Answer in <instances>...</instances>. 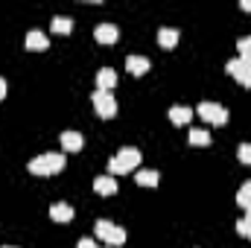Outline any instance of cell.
<instances>
[{"instance_id":"obj_1","label":"cell","mask_w":251,"mask_h":248,"mask_svg":"<svg viewBox=\"0 0 251 248\" xmlns=\"http://www.w3.org/2000/svg\"><path fill=\"white\" fill-rule=\"evenodd\" d=\"M64 155L59 152H44V155H35L32 161H29V173L32 175H59L64 170Z\"/></svg>"},{"instance_id":"obj_2","label":"cell","mask_w":251,"mask_h":248,"mask_svg":"<svg viewBox=\"0 0 251 248\" xmlns=\"http://www.w3.org/2000/svg\"><path fill=\"white\" fill-rule=\"evenodd\" d=\"M137 164H140V149L126 146L108 161V170L111 175H126V173H137Z\"/></svg>"},{"instance_id":"obj_3","label":"cell","mask_w":251,"mask_h":248,"mask_svg":"<svg viewBox=\"0 0 251 248\" xmlns=\"http://www.w3.org/2000/svg\"><path fill=\"white\" fill-rule=\"evenodd\" d=\"M94 234H97L102 243H108V246H123L126 243V228L108 222V219H100V222L94 225Z\"/></svg>"},{"instance_id":"obj_4","label":"cell","mask_w":251,"mask_h":248,"mask_svg":"<svg viewBox=\"0 0 251 248\" xmlns=\"http://www.w3.org/2000/svg\"><path fill=\"white\" fill-rule=\"evenodd\" d=\"M91 102H94V111H97L102 120H111V117L117 114V99H114V94H108V91L91 94Z\"/></svg>"},{"instance_id":"obj_5","label":"cell","mask_w":251,"mask_h":248,"mask_svg":"<svg viewBox=\"0 0 251 248\" xmlns=\"http://www.w3.org/2000/svg\"><path fill=\"white\" fill-rule=\"evenodd\" d=\"M199 117L207 120L210 125H225L228 123V108L219 105V102H201L199 105Z\"/></svg>"},{"instance_id":"obj_6","label":"cell","mask_w":251,"mask_h":248,"mask_svg":"<svg viewBox=\"0 0 251 248\" xmlns=\"http://www.w3.org/2000/svg\"><path fill=\"white\" fill-rule=\"evenodd\" d=\"M225 70H228L243 88H251V67L249 64H243V59H231V62L225 64Z\"/></svg>"},{"instance_id":"obj_7","label":"cell","mask_w":251,"mask_h":248,"mask_svg":"<svg viewBox=\"0 0 251 248\" xmlns=\"http://www.w3.org/2000/svg\"><path fill=\"white\" fill-rule=\"evenodd\" d=\"M94 38H97L100 44H114V41L120 38V29H117L114 24H97V29H94Z\"/></svg>"},{"instance_id":"obj_8","label":"cell","mask_w":251,"mask_h":248,"mask_svg":"<svg viewBox=\"0 0 251 248\" xmlns=\"http://www.w3.org/2000/svg\"><path fill=\"white\" fill-rule=\"evenodd\" d=\"M114 85H117V73H114L111 67L97 70V91H111Z\"/></svg>"},{"instance_id":"obj_9","label":"cell","mask_w":251,"mask_h":248,"mask_svg":"<svg viewBox=\"0 0 251 248\" xmlns=\"http://www.w3.org/2000/svg\"><path fill=\"white\" fill-rule=\"evenodd\" d=\"M85 146V137L79 131H62V149L64 152H79Z\"/></svg>"},{"instance_id":"obj_10","label":"cell","mask_w":251,"mask_h":248,"mask_svg":"<svg viewBox=\"0 0 251 248\" xmlns=\"http://www.w3.org/2000/svg\"><path fill=\"white\" fill-rule=\"evenodd\" d=\"M149 67H152V64H149L146 56H128V59H126V70H128L131 76H143Z\"/></svg>"},{"instance_id":"obj_11","label":"cell","mask_w":251,"mask_h":248,"mask_svg":"<svg viewBox=\"0 0 251 248\" xmlns=\"http://www.w3.org/2000/svg\"><path fill=\"white\" fill-rule=\"evenodd\" d=\"M47 47H50V41H47V35H44V32H38V29L26 32V50L41 53V50H47Z\"/></svg>"},{"instance_id":"obj_12","label":"cell","mask_w":251,"mask_h":248,"mask_svg":"<svg viewBox=\"0 0 251 248\" xmlns=\"http://www.w3.org/2000/svg\"><path fill=\"white\" fill-rule=\"evenodd\" d=\"M94 190H97L100 196H114V193H117V181H114L111 175H97V178H94Z\"/></svg>"},{"instance_id":"obj_13","label":"cell","mask_w":251,"mask_h":248,"mask_svg":"<svg viewBox=\"0 0 251 248\" xmlns=\"http://www.w3.org/2000/svg\"><path fill=\"white\" fill-rule=\"evenodd\" d=\"M134 181L140 187H149V190H152V187H158L161 175H158V170H137V173H134Z\"/></svg>"},{"instance_id":"obj_14","label":"cell","mask_w":251,"mask_h":248,"mask_svg":"<svg viewBox=\"0 0 251 248\" xmlns=\"http://www.w3.org/2000/svg\"><path fill=\"white\" fill-rule=\"evenodd\" d=\"M50 216H53V222H70V219H73V207H70L67 201H56V204L50 207Z\"/></svg>"},{"instance_id":"obj_15","label":"cell","mask_w":251,"mask_h":248,"mask_svg":"<svg viewBox=\"0 0 251 248\" xmlns=\"http://www.w3.org/2000/svg\"><path fill=\"white\" fill-rule=\"evenodd\" d=\"M170 120L176 125H187L193 120V108H187V105H173L170 108Z\"/></svg>"},{"instance_id":"obj_16","label":"cell","mask_w":251,"mask_h":248,"mask_svg":"<svg viewBox=\"0 0 251 248\" xmlns=\"http://www.w3.org/2000/svg\"><path fill=\"white\" fill-rule=\"evenodd\" d=\"M158 44H161L164 50H173V47L178 44V29H170V26L158 29Z\"/></svg>"},{"instance_id":"obj_17","label":"cell","mask_w":251,"mask_h":248,"mask_svg":"<svg viewBox=\"0 0 251 248\" xmlns=\"http://www.w3.org/2000/svg\"><path fill=\"white\" fill-rule=\"evenodd\" d=\"M50 26H53V32H59V35H67V32L73 29V21H70V18H64V15H56Z\"/></svg>"},{"instance_id":"obj_18","label":"cell","mask_w":251,"mask_h":248,"mask_svg":"<svg viewBox=\"0 0 251 248\" xmlns=\"http://www.w3.org/2000/svg\"><path fill=\"white\" fill-rule=\"evenodd\" d=\"M237 204H240L243 210H249L251 207V181H246V184L240 187V193H237Z\"/></svg>"},{"instance_id":"obj_19","label":"cell","mask_w":251,"mask_h":248,"mask_svg":"<svg viewBox=\"0 0 251 248\" xmlns=\"http://www.w3.org/2000/svg\"><path fill=\"white\" fill-rule=\"evenodd\" d=\"M190 143H193V146H207V143H210V131L193 128V131H190Z\"/></svg>"},{"instance_id":"obj_20","label":"cell","mask_w":251,"mask_h":248,"mask_svg":"<svg viewBox=\"0 0 251 248\" xmlns=\"http://www.w3.org/2000/svg\"><path fill=\"white\" fill-rule=\"evenodd\" d=\"M237 47H240V59H243V64H249V67H251V35L240 38V41H237Z\"/></svg>"},{"instance_id":"obj_21","label":"cell","mask_w":251,"mask_h":248,"mask_svg":"<svg viewBox=\"0 0 251 248\" xmlns=\"http://www.w3.org/2000/svg\"><path fill=\"white\" fill-rule=\"evenodd\" d=\"M237 158H240V164H251V143H243L240 149H237Z\"/></svg>"},{"instance_id":"obj_22","label":"cell","mask_w":251,"mask_h":248,"mask_svg":"<svg viewBox=\"0 0 251 248\" xmlns=\"http://www.w3.org/2000/svg\"><path fill=\"white\" fill-rule=\"evenodd\" d=\"M237 234H240V237H249V240H251V219H246V216H243V219L237 222Z\"/></svg>"},{"instance_id":"obj_23","label":"cell","mask_w":251,"mask_h":248,"mask_svg":"<svg viewBox=\"0 0 251 248\" xmlns=\"http://www.w3.org/2000/svg\"><path fill=\"white\" fill-rule=\"evenodd\" d=\"M76 248H97V243H94V240H79Z\"/></svg>"},{"instance_id":"obj_24","label":"cell","mask_w":251,"mask_h":248,"mask_svg":"<svg viewBox=\"0 0 251 248\" xmlns=\"http://www.w3.org/2000/svg\"><path fill=\"white\" fill-rule=\"evenodd\" d=\"M6 91H9V85H6V79H3V76H0V99H3V97H6Z\"/></svg>"},{"instance_id":"obj_25","label":"cell","mask_w":251,"mask_h":248,"mask_svg":"<svg viewBox=\"0 0 251 248\" xmlns=\"http://www.w3.org/2000/svg\"><path fill=\"white\" fill-rule=\"evenodd\" d=\"M240 6H243V9H246V12H251V0H243V3H240Z\"/></svg>"},{"instance_id":"obj_26","label":"cell","mask_w":251,"mask_h":248,"mask_svg":"<svg viewBox=\"0 0 251 248\" xmlns=\"http://www.w3.org/2000/svg\"><path fill=\"white\" fill-rule=\"evenodd\" d=\"M246 219H251V207H249V210H246Z\"/></svg>"},{"instance_id":"obj_27","label":"cell","mask_w":251,"mask_h":248,"mask_svg":"<svg viewBox=\"0 0 251 248\" xmlns=\"http://www.w3.org/2000/svg\"><path fill=\"white\" fill-rule=\"evenodd\" d=\"M3 248H15V246H3Z\"/></svg>"}]
</instances>
